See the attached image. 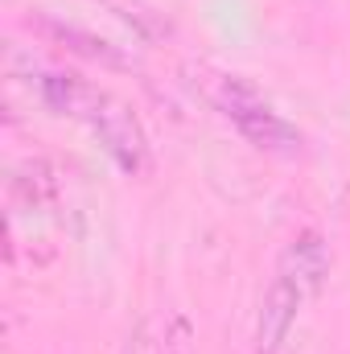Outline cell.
<instances>
[{"label":"cell","instance_id":"obj_1","mask_svg":"<svg viewBox=\"0 0 350 354\" xmlns=\"http://www.w3.org/2000/svg\"><path fill=\"white\" fill-rule=\"evenodd\" d=\"M83 124L95 132V140L103 145L107 161L124 177H149V169H153L149 132H145V124H140V115H136V107L128 99L99 87L87 115H83Z\"/></svg>","mask_w":350,"mask_h":354},{"label":"cell","instance_id":"obj_2","mask_svg":"<svg viewBox=\"0 0 350 354\" xmlns=\"http://www.w3.org/2000/svg\"><path fill=\"white\" fill-rule=\"evenodd\" d=\"M214 103H219V111L239 128V136H243L248 145H256V149H264V153H284V157L301 149L297 124H288V120L264 99V91L256 87L252 79L227 75V79L219 83Z\"/></svg>","mask_w":350,"mask_h":354},{"label":"cell","instance_id":"obj_3","mask_svg":"<svg viewBox=\"0 0 350 354\" xmlns=\"http://www.w3.org/2000/svg\"><path fill=\"white\" fill-rule=\"evenodd\" d=\"M305 305V292L288 280V276H272V284L260 297V313H256V354H280V346L288 342L297 313Z\"/></svg>","mask_w":350,"mask_h":354},{"label":"cell","instance_id":"obj_4","mask_svg":"<svg viewBox=\"0 0 350 354\" xmlns=\"http://www.w3.org/2000/svg\"><path fill=\"white\" fill-rule=\"evenodd\" d=\"M276 272L288 276V280L305 292V301L317 297V292L326 288V280H330V248H326L322 231H313V227L297 231V235L284 243Z\"/></svg>","mask_w":350,"mask_h":354},{"label":"cell","instance_id":"obj_5","mask_svg":"<svg viewBox=\"0 0 350 354\" xmlns=\"http://www.w3.org/2000/svg\"><path fill=\"white\" fill-rule=\"evenodd\" d=\"M95 91H99L95 83L79 79V75H71V71H46V75L37 79V95H42V103H46L50 111H58V115L79 120V124H83V115H87Z\"/></svg>","mask_w":350,"mask_h":354},{"label":"cell","instance_id":"obj_6","mask_svg":"<svg viewBox=\"0 0 350 354\" xmlns=\"http://www.w3.org/2000/svg\"><path fill=\"white\" fill-rule=\"evenodd\" d=\"M37 29H42L50 41H62L66 50L83 54V58H91V62H103V66H128V58H124L111 41H103V37H95V33H83V29H75V25H62V21L42 17Z\"/></svg>","mask_w":350,"mask_h":354},{"label":"cell","instance_id":"obj_7","mask_svg":"<svg viewBox=\"0 0 350 354\" xmlns=\"http://www.w3.org/2000/svg\"><path fill=\"white\" fill-rule=\"evenodd\" d=\"M161 354H194V330H190V322L181 313H177L174 322H169V330H165Z\"/></svg>","mask_w":350,"mask_h":354},{"label":"cell","instance_id":"obj_8","mask_svg":"<svg viewBox=\"0 0 350 354\" xmlns=\"http://www.w3.org/2000/svg\"><path fill=\"white\" fill-rule=\"evenodd\" d=\"M120 354H157V342H153V334H149V322H136V326L128 330Z\"/></svg>","mask_w":350,"mask_h":354}]
</instances>
